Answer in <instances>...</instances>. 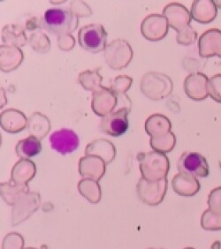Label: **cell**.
Masks as SVG:
<instances>
[{
  "instance_id": "cell-1",
  "label": "cell",
  "mask_w": 221,
  "mask_h": 249,
  "mask_svg": "<svg viewBox=\"0 0 221 249\" xmlns=\"http://www.w3.org/2000/svg\"><path fill=\"white\" fill-rule=\"evenodd\" d=\"M137 160L142 177L145 179L157 181L167 177L170 162L166 155L156 151L141 152L137 155Z\"/></svg>"
},
{
  "instance_id": "cell-2",
  "label": "cell",
  "mask_w": 221,
  "mask_h": 249,
  "mask_svg": "<svg viewBox=\"0 0 221 249\" xmlns=\"http://www.w3.org/2000/svg\"><path fill=\"white\" fill-rule=\"evenodd\" d=\"M44 28L53 35H69L77 29L79 19L70 10L53 8L48 9L43 16Z\"/></svg>"
},
{
  "instance_id": "cell-3",
  "label": "cell",
  "mask_w": 221,
  "mask_h": 249,
  "mask_svg": "<svg viewBox=\"0 0 221 249\" xmlns=\"http://www.w3.org/2000/svg\"><path fill=\"white\" fill-rule=\"evenodd\" d=\"M78 41L80 46L87 52L101 53L106 48L107 32L103 25H87L80 29Z\"/></svg>"
},
{
  "instance_id": "cell-4",
  "label": "cell",
  "mask_w": 221,
  "mask_h": 249,
  "mask_svg": "<svg viewBox=\"0 0 221 249\" xmlns=\"http://www.w3.org/2000/svg\"><path fill=\"white\" fill-rule=\"evenodd\" d=\"M167 178L157 181L140 178L136 185V193L140 200L149 206H157L163 201L167 191Z\"/></svg>"
},
{
  "instance_id": "cell-5",
  "label": "cell",
  "mask_w": 221,
  "mask_h": 249,
  "mask_svg": "<svg viewBox=\"0 0 221 249\" xmlns=\"http://www.w3.org/2000/svg\"><path fill=\"white\" fill-rule=\"evenodd\" d=\"M177 168L180 173L196 178H206L210 173L205 158L201 154L193 151H186L180 157Z\"/></svg>"
},
{
  "instance_id": "cell-6",
  "label": "cell",
  "mask_w": 221,
  "mask_h": 249,
  "mask_svg": "<svg viewBox=\"0 0 221 249\" xmlns=\"http://www.w3.org/2000/svg\"><path fill=\"white\" fill-rule=\"evenodd\" d=\"M41 203V197L37 192H29L21 197L12 209L11 225L16 226L23 223L37 211Z\"/></svg>"
},
{
  "instance_id": "cell-7",
  "label": "cell",
  "mask_w": 221,
  "mask_h": 249,
  "mask_svg": "<svg viewBox=\"0 0 221 249\" xmlns=\"http://www.w3.org/2000/svg\"><path fill=\"white\" fill-rule=\"evenodd\" d=\"M105 58L112 69H122L133 58V50L125 40H115L106 46Z\"/></svg>"
},
{
  "instance_id": "cell-8",
  "label": "cell",
  "mask_w": 221,
  "mask_h": 249,
  "mask_svg": "<svg viewBox=\"0 0 221 249\" xmlns=\"http://www.w3.org/2000/svg\"><path fill=\"white\" fill-rule=\"evenodd\" d=\"M129 108H120L114 110L102 119L99 128L105 134L119 137L125 134L129 129Z\"/></svg>"
},
{
  "instance_id": "cell-9",
  "label": "cell",
  "mask_w": 221,
  "mask_h": 249,
  "mask_svg": "<svg viewBox=\"0 0 221 249\" xmlns=\"http://www.w3.org/2000/svg\"><path fill=\"white\" fill-rule=\"evenodd\" d=\"M168 20L164 15H150L141 25V32L149 41H159L168 33Z\"/></svg>"
},
{
  "instance_id": "cell-10",
  "label": "cell",
  "mask_w": 221,
  "mask_h": 249,
  "mask_svg": "<svg viewBox=\"0 0 221 249\" xmlns=\"http://www.w3.org/2000/svg\"><path fill=\"white\" fill-rule=\"evenodd\" d=\"M52 149L62 155L73 153L80 145V138L74 131L70 129H60L54 132L50 136Z\"/></svg>"
},
{
  "instance_id": "cell-11",
  "label": "cell",
  "mask_w": 221,
  "mask_h": 249,
  "mask_svg": "<svg viewBox=\"0 0 221 249\" xmlns=\"http://www.w3.org/2000/svg\"><path fill=\"white\" fill-rule=\"evenodd\" d=\"M118 105V96L110 89L102 87L100 89L93 92L92 107L96 115L106 117L115 109Z\"/></svg>"
},
{
  "instance_id": "cell-12",
  "label": "cell",
  "mask_w": 221,
  "mask_h": 249,
  "mask_svg": "<svg viewBox=\"0 0 221 249\" xmlns=\"http://www.w3.org/2000/svg\"><path fill=\"white\" fill-rule=\"evenodd\" d=\"M143 78H145V80L155 85L154 88L143 91L145 96L152 100L163 99L166 96H169L172 91V81L168 76L165 74L158 72H149Z\"/></svg>"
},
{
  "instance_id": "cell-13",
  "label": "cell",
  "mask_w": 221,
  "mask_h": 249,
  "mask_svg": "<svg viewBox=\"0 0 221 249\" xmlns=\"http://www.w3.org/2000/svg\"><path fill=\"white\" fill-rule=\"evenodd\" d=\"M208 78L202 72L189 74L184 82V90L189 98L194 101H203L209 96Z\"/></svg>"
},
{
  "instance_id": "cell-14",
  "label": "cell",
  "mask_w": 221,
  "mask_h": 249,
  "mask_svg": "<svg viewBox=\"0 0 221 249\" xmlns=\"http://www.w3.org/2000/svg\"><path fill=\"white\" fill-rule=\"evenodd\" d=\"M199 55L202 58H221V30L212 29L203 34L198 41Z\"/></svg>"
},
{
  "instance_id": "cell-15",
  "label": "cell",
  "mask_w": 221,
  "mask_h": 249,
  "mask_svg": "<svg viewBox=\"0 0 221 249\" xmlns=\"http://www.w3.org/2000/svg\"><path fill=\"white\" fill-rule=\"evenodd\" d=\"M163 15L168 20L169 26L176 32L186 28L190 23L191 15L184 5L172 3L164 8Z\"/></svg>"
},
{
  "instance_id": "cell-16",
  "label": "cell",
  "mask_w": 221,
  "mask_h": 249,
  "mask_svg": "<svg viewBox=\"0 0 221 249\" xmlns=\"http://www.w3.org/2000/svg\"><path fill=\"white\" fill-rule=\"evenodd\" d=\"M106 163L101 158L94 156H86L79 161V173L83 178L100 180L106 173Z\"/></svg>"
},
{
  "instance_id": "cell-17",
  "label": "cell",
  "mask_w": 221,
  "mask_h": 249,
  "mask_svg": "<svg viewBox=\"0 0 221 249\" xmlns=\"http://www.w3.org/2000/svg\"><path fill=\"white\" fill-rule=\"evenodd\" d=\"M190 15L198 23L208 24L216 19L218 7L212 0H196L193 2Z\"/></svg>"
},
{
  "instance_id": "cell-18",
  "label": "cell",
  "mask_w": 221,
  "mask_h": 249,
  "mask_svg": "<svg viewBox=\"0 0 221 249\" xmlns=\"http://www.w3.org/2000/svg\"><path fill=\"white\" fill-rule=\"evenodd\" d=\"M172 187L173 191L179 196L187 197L197 195L201 188V185L197 178L180 173L173 177Z\"/></svg>"
},
{
  "instance_id": "cell-19",
  "label": "cell",
  "mask_w": 221,
  "mask_h": 249,
  "mask_svg": "<svg viewBox=\"0 0 221 249\" xmlns=\"http://www.w3.org/2000/svg\"><path fill=\"white\" fill-rule=\"evenodd\" d=\"M115 147L109 140L96 139L87 145L85 149L86 156H94L101 158L102 160L109 164L115 158Z\"/></svg>"
},
{
  "instance_id": "cell-20",
  "label": "cell",
  "mask_w": 221,
  "mask_h": 249,
  "mask_svg": "<svg viewBox=\"0 0 221 249\" xmlns=\"http://www.w3.org/2000/svg\"><path fill=\"white\" fill-rule=\"evenodd\" d=\"M37 167L34 162L29 159H20L12 169L11 180L16 185L26 186L34 178Z\"/></svg>"
},
{
  "instance_id": "cell-21",
  "label": "cell",
  "mask_w": 221,
  "mask_h": 249,
  "mask_svg": "<svg viewBox=\"0 0 221 249\" xmlns=\"http://www.w3.org/2000/svg\"><path fill=\"white\" fill-rule=\"evenodd\" d=\"M0 119L2 128L11 134H16L25 129L28 123L24 113L14 109L3 111Z\"/></svg>"
},
{
  "instance_id": "cell-22",
  "label": "cell",
  "mask_w": 221,
  "mask_h": 249,
  "mask_svg": "<svg viewBox=\"0 0 221 249\" xmlns=\"http://www.w3.org/2000/svg\"><path fill=\"white\" fill-rule=\"evenodd\" d=\"M1 70L8 72L19 67L23 60V53L18 47L1 46Z\"/></svg>"
},
{
  "instance_id": "cell-23",
  "label": "cell",
  "mask_w": 221,
  "mask_h": 249,
  "mask_svg": "<svg viewBox=\"0 0 221 249\" xmlns=\"http://www.w3.org/2000/svg\"><path fill=\"white\" fill-rule=\"evenodd\" d=\"M145 130L151 137H160L171 132L170 120L161 114L149 116L145 122Z\"/></svg>"
},
{
  "instance_id": "cell-24",
  "label": "cell",
  "mask_w": 221,
  "mask_h": 249,
  "mask_svg": "<svg viewBox=\"0 0 221 249\" xmlns=\"http://www.w3.org/2000/svg\"><path fill=\"white\" fill-rule=\"evenodd\" d=\"M2 42L6 46L23 47L27 43V37L22 29L19 25L11 24L5 26L2 30Z\"/></svg>"
},
{
  "instance_id": "cell-25",
  "label": "cell",
  "mask_w": 221,
  "mask_h": 249,
  "mask_svg": "<svg viewBox=\"0 0 221 249\" xmlns=\"http://www.w3.org/2000/svg\"><path fill=\"white\" fill-rule=\"evenodd\" d=\"M28 129L31 136L39 140L43 139L51 130L50 120L42 113L35 112L29 117Z\"/></svg>"
},
{
  "instance_id": "cell-26",
  "label": "cell",
  "mask_w": 221,
  "mask_h": 249,
  "mask_svg": "<svg viewBox=\"0 0 221 249\" xmlns=\"http://www.w3.org/2000/svg\"><path fill=\"white\" fill-rule=\"evenodd\" d=\"M15 151L21 159L34 158L42 151V144L37 137L29 136L18 142Z\"/></svg>"
},
{
  "instance_id": "cell-27",
  "label": "cell",
  "mask_w": 221,
  "mask_h": 249,
  "mask_svg": "<svg viewBox=\"0 0 221 249\" xmlns=\"http://www.w3.org/2000/svg\"><path fill=\"white\" fill-rule=\"evenodd\" d=\"M1 197L4 201L11 206H14L17 201L25 195L29 194V187L28 185L21 186L11 183H1Z\"/></svg>"
},
{
  "instance_id": "cell-28",
  "label": "cell",
  "mask_w": 221,
  "mask_h": 249,
  "mask_svg": "<svg viewBox=\"0 0 221 249\" xmlns=\"http://www.w3.org/2000/svg\"><path fill=\"white\" fill-rule=\"evenodd\" d=\"M78 190L82 196L92 203L96 204L101 200V187L96 180L82 178L78 183Z\"/></svg>"
},
{
  "instance_id": "cell-29",
  "label": "cell",
  "mask_w": 221,
  "mask_h": 249,
  "mask_svg": "<svg viewBox=\"0 0 221 249\" xmlns=\"http://www.w3.org/2000/svg\"><path fill=\"white\" fill-rule=\"evenodd\" d=\"M176 144L175 134L170 132L167 134L160 137H151L149 140V145L156 152L168 153L173 150Z\"/></svg>"
},
{
  "instance_id": "cell-30",
  "label": "cell",
  "mask_w": 221,
  "mask_h": 249,
  "mask_svg": "<svg viewBox=\"0 0 221 249\" xmlns=\"http://www.w3.org/2000/svg\"><path fill=\"white\" fill-rule=\"evenodd\" d=\"M102 78L97 71H85L79 76V82L85 89L96 91L101 89Z\"/></svg>"
},
{
  "instance_id": "cell-31",
  "label": "cell",
  "mask_w": 221,
  "mask_h": 249,
  "mask_svg": "<svg viewBox=\"0 0 221 249\" xmlns=\"http://www.w3.org/2000/svg\"><path fill=\"white\" fill-rule=\"evenodd\" d=\"M201 226L206 231L221 230V214H217L209 209L203 213Z\"/></svg>"
},
{
  "instance_id": "cell-32",
  "label": "cell",
  "mask_w": 221,
  "mask_h": 249,
  "mask_svg": "<svg viewBox=\"0 0 221 249\" xmlns=\"http://www.w3.org/2000/svg\"><path fill=\"white\" fill-rule=\"evenodd\" d=\"M24 243V239L19 233L10 232L3 240L2 249H23Z\"/></svg>"
},
{
  "instance_id": "cell-33",
  "label": "cell",
  "mask_w": 221,
  "mask_h": 249,
  "mask_svg": "<svg viewBox=\"0 0 221 249\" xmlns=\"http://www.w3.org/2000/svg\"><path fill=\"white\" fill-rule=\"evenodd\" d=\"M197 38V31H195L189 25L177 32V42L184 46L191 45L193 43H196Z\"/></svg>"
},
{
  "instance_id": "cell-34",
  "label": "cell",
  "mask_w": 221,
  "mask_h": 249,
  "mask_svg": "<svg viewBox=\"0 0 221 249\" xmlns=\"http://www.w3.org/2000/svg\"><path fill=\"white\" fill-rule=\"evenodd\" d=\"M208 92L213 100L221 103V73L209 79Z\"/></svg>"
},
{
  "instance_id": "cell-35",
  "label": "cell",
  "mask_w": 221,
  "mask_h": 249,
  "mask_svg": "<svg viewBox=\"0 0 221 249\" xmlns=\"http://www.w3.org/2000/svg\"><path fill=\"white\" fill-rule=\"evenodd\" d=\"M133 79L129 76H119L114 79L111 84V91L115 95H123L132 85Z\"/></svg>"
},
{
  "instance_id": "cell-36",
  "label": "cell",
  "mask_w": 221,
  "mask_h": 249,
  "mask_svg": "<svg viewBox=\"0 0 221 249\" xmlns=\"http://www.w3.org/2000/svg\"><path fill=\"white\" fill-rule=\"evenodd\" d=\"M208 205L210 211L221 214V187H216L211 191L208 197Z\"/></svg>"
},
{
  "instance_id": "cell-37",
  "label": "cell",
  "mask_w": 221,
  "mask_h": 249,
  "mask_svg": "<svg viewBox=\"0 0 221 249\" xmlns=\"http://www.w3.org/2000/svg\"><path fill=\"white\" fill-rule=\"evenodd\" d=\"M38 43H42L43 47L46 49L47 51L50 50V40H49L47 36L42 32H37V33L33 34L30 36V44L32 48L36 49L38 46Z\"/></svg>"
},
{
  "instance_id": "cell-38",
  "label": "cell",
  "mask_w": 221,
  "mask_h": 249,
  "mask_svg": "<svg viewBox=\"0 0 221 249\" xmlns=\"http://www.w3.org/2000/svg\"><path fill=\"white\" fill-rule=\"evenodd\" d=\"M44 27V21L43 19H40V18H37V17H33L31 19L27 21L26 24V29L29 31H34L36 29H43Z\"/></svg>"
},
{
  "instance_id": "cell-39",
  "label": "cell",
  "mask_w": 221,
  "mask_h": 249,
  "mask_svg": "<svg viewBox=\"0 0 221 249\" xmlns=\"http://www.w3.org/2000/svg\"><path fill=\"white\" fill-rule=\"evenodd\" d=\"M214 3H215L217 7H219V8L221 9V1H214Z\"/></svg>"
},
{
  "instance_id": "cell-40",
  "label": "cell",
  "mask_w": 221,
  "mask_h": 249,
  "mask_svg": "<svg viewBox=\"0 0 221 249\" xmlns=\"http://www.w3.org/2000/svg\"><path fill=\"white\" fill-rule=\"evenodd\" d=\"M34 249V248H27V249Z\"/></svg>"
},
{
  "instance_id": "cell-41",
  "label": "cell",
  "mask_w": 221,
  "mask_h": 249,
  "mask_svg": "<svg viewBox=\"0 0 221 249\" xmlns=\"http://www.w3.org/2000/svg\"><path fill=\"white\" fill-rule=\"evenodd\" d=\"M193 249V248H186V249Z\"/></svg>"
},
{
  "instance_id": "cell-42",
  "label": "cell",
  "mask_w": 221,
  "mask_h": 249,
  "mask_svg": "<svg viewBox=\"0 0 221 249\" xmlns=\"http://www.w3.org/2000/svg\"><path fill=\"white\" fill-rule=\"evenodd\" d=\"M153 249V248H150V249Z\"/></svg>"
}]
</instances>
